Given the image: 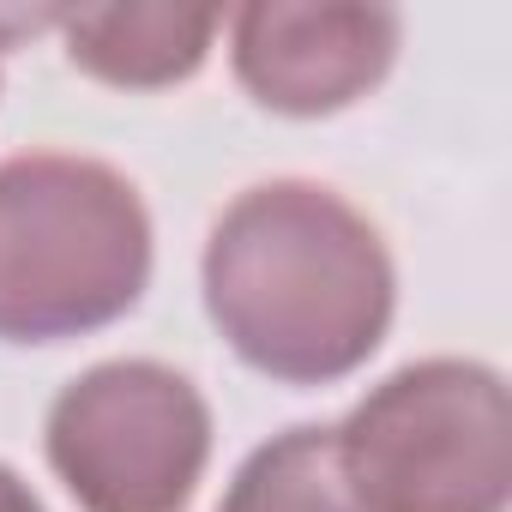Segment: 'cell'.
<instances>
[{
    "label": "cell",
    "mask_w": 512,
    "mask_h": 512,
    "mask_svg": "<svg viewBox=\"0 0 512 512\" xmlns=\"http://www.w3.org/2000/svg\"><path fill=\"white\" fill-rule=\"evenodd\" d=\"M0 512H37V506L13 488V476H7V470H0Z\"/></svg>",
    "instance_id": "cell-1"
}]
</instances>
